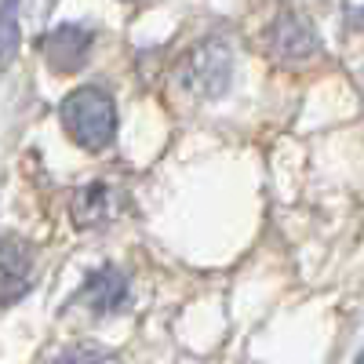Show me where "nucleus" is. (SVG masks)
Segmentation results:
<instances>
[{
	"instance_id": "nucleus-1",
	"label": "nucleus",
	"mask_w": 364,
	"mask_h": 364,
	"mask_svg": "<svg viewBox=\"0 0 364 364\" xmlns=\"http://www.w3.org/2000/svg\"><path fill=\"white\" fill-rule=\"evenodd\" d=\"M58 120H63L66 135L84 146V149H106L117 135V106L109 99V91L95 87V84H84L77 91L63 99L58 106Z\"/></svg>"
},
{
	"instance_id": "nucleus-2",
	"label": "nucleus",
	"mask_w": 364,
	"mask_h": 364,
	"mask_svg": "<svg viewBox=\"0 0 364 364\" xmlns=\"http://www.w3.org/2000/svg\"><path fill=\"white\" fill-rule=\"evenodd\" d=\"M87 51H91V29L73 26V22L51 29V33L44 37V58L58 73H77L84 66Z\"/></svg>"
},
{
	"instance_id": "nucleus-3",
	"label": "nucleus",
	"mask_w": 364,
	"mask_h": 364,
	"mask_svg": "<svg viewBox=\"0 0 364 364\" xmlns=\"http://www.w3.org/2000/svg\"><path fill=\"white\" fill-rule=\"evenodd\" d=\"M182 77H186L200 95H219V91L230 84V55H226V48L219 41L197 48L190 55L186 70H182Z\"/></svg>"
},
{
	"instance_id": "nucleus-4",
	"label": "nucleus",
	"mask_w": 364,
	"mask_h": 364,
	"mask_svg": "<svg viewBox=\"0 0 364 364\" xmlns=\"http://www.w3.org/2000/svg\"><path fill=\"white\" fill-rule=\"evenodd\" d=\"M266 44H269V51L277 58H284V63H302V58H310L317 51L314 29L299 15H281L266 29Z\"/></svg>"
},
{
	"instance_id": "nucleus-5",
	"label": "nucleus",
	"mask_w": 364,
	"mask_h": 364,
	"mask_svg": "<svg viewBox=\"0 0 364 364\" xmlns=\"http://www.w3.org/2000/svg\"><path fill=\"white\" fill-rule=\"evenodd\" d=\"M0 299H4V306L18 302L29 284H33V259H29V248L22 245L18 237H4V252H0Z\"/></svg>"
},
{
	"instance_id": "nucleus-6",
	"label": "nucleus",
	"mask_w": 364,
	"mask_h": 364,
	"mask_svg": "<svg viewBox=\"0 0 364 364\" xmlns=\"http://www.w3.org/2000/svg\"><path fill=\"white\" fill-rule=\"evenodd\" d=\"M80 299H84L95 314H117V310L128 302V281L120 277V273H117L113 266L95 269V273L87 277V284H84Z\"/></svg>"
},
{
	"instance_id": "nucleus-7",
	"label": "nucleus",
	"mask_w": 364,
	"mask_h": 364,
	"mask_svg": "<svg viewBox=\"0 0 364 364\" xmlns=\"http://www.w3.org/2000/svg\"><path fill=\"white\" fill-rule=\"evenodd\" d=\"M70 211H73V223H77L80 230H84V226H87V230H95V226L113 223V215H117V197H113L109 186L95 182V186H84V190L73 193Z\"/></svg>"
},
{
	"instance_id": "nucleus-8",
	"label": "nucleus",
	"mask_w": 364,
	"mask_h": 364,
	"mask_svg": "<svg viewBox=\"0 0 364 364\" xmlns=\"http://www.w3.org/2000/svg\"><path fill=\"white\" fill-rule=\"evenodd\" d=\"M18 48V0H4V66Z\"/></svg>"
}]
</instances>
